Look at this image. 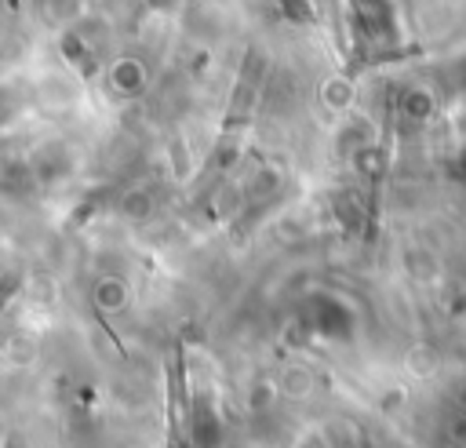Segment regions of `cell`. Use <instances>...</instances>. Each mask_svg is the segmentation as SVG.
Here are the masks:
<instances>
[{
	"label": "cell",
	"instance_id": "cell-2",
	"mask_svg": "<svg viewBox=\"0 0 466 448\" xmlns=\"http://www.w3.org/2000/svg\"><path fill=\"white\" fill-rule=\"evenodd\" d=\"M25 98H33L40 109L47 113H62V109H73L76 102V76H66V73H44L33 80V91H25Z\"/></svg>",
	"mask_w": 466,
	"mask_h": 448
},
{
	"label": "cell",
	"instance_id": "cell-1",
	"mask_svg": "<svg viewBox=\"0 0 466 448\" xmlns=\"http://www.w3.org/2000/svg\"><path fill=\"white\" fill-rule=\"evenodd\" d=\"M25 164H29V171H33L36 186L44 189V186L62 182V178L73 171V153H69L66 142H44V146L33 149V157H29Z\"/></svg>",
	"mask_w": 466,
	"mask_h": 448
},
{
	"label": "cell",
	"instance_id": "cell-3",
	"mask_svg": "<svg viewBox=\"0 0 466 448\" xmlns=\"http://www.w3.org/2000/svg\"><path fill=\"white\" fill-rule=\"evenodd\" d=\"M36 178L25 160H4L0 164V200L4 204H29L36 197Z\"/></svg>",
	"mask_w": 466,
	"mask_h": 448
},
{
	"label": "cell",
	"instance_id": "cell-5",
	"mask_svg": "<svg viewBox=\"0 0 466 448\" xmlns=\"http://www.w3.org/2000/svg\"><path fill=\"white\" fill-rule=\"evenodd\" d=\"M91 295H95V302H98L102 310H120L127 291H124V280H120V277H98Z\"/></svg>",
	"mask_w": 466,
	"mask_h": 448
},
{
	"label": "cell",
	"instance_id": "cell-9",
	"mask_svg": "<svg viewBox=\"0 0 466 448\" xmlns=\"http://www.w3.org/2000/svg\"><path fill=\"white\" fill-rule=\"evenodd\" d=\"M0 448H29V441H25L22 433H15V430H11V433L4 437V444H0Z\"/></svg>",
	"mask_w": 466,
	"mask_h": 448
},
{
	"label": "cell",
	"instance_id": "cell-8",
	"mask_svg": "<svg viewBox=\"0 0 466 448\" xmlns=\"http://www.w3.org/2000/svg\"><path fill=\"white\" fill-rule=\"evenodd\" d=\"M22 288H25V273L22 270H4L0 273V313L18 299Z\"/></svg>",
	"mask_w": 466,
	"mask_h": 448
},
{
	"label": "cell",
	"instance_id": "cell-6",
	"mask_svg": "<svg viewBox=\"0 0 466 448\" xmlns=\"http://www.w3.org/2000/svg\"><path fill=\"white\" fill-rule=\"evenodd\" d=\"M25 102H29L25 91H18L15 84H0V131L18 120V113H22Z\"/></svg>",
	"mask_w": 466,
	"mask_h": 448
},
{
	"label": "cell",
	"instance_id": "cell-4",
	"mask_svg": "<svg viewBox=\"0 0 466 448\" xmlns=\"http://www.w3.org/2000/svg\"><path fill=\"white\" fill-rule=\"evenodd\" d=\"M109 84H113V91H120V95H138V91H142V69H138V62L120 58V62L109 69Z\"/></svg>",
	"mask_w": 466,
	"mask_h": 448
},
{
	"label": "cell",
	"instance_id": "cell-7",
	"mask_svg": "<svg viewBox=\"0 0 466 448\" xmlns=\"http://www.w3.org/2000/svg\"><path fill=\"white\" fill-rule=\"evenodd\" d=\"M40 11L51 25H73L80 15V0H44Z\"/></svg>",
	"mask_w": 466,
	"mask_h": 448
}]
</instances>
